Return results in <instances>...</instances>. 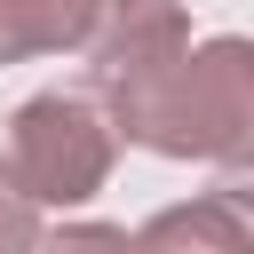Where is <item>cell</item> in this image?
Here are the masks:
<instances>
[{
  "mask_svg": "<svg viewBox=\"0 0 254 254\" xmlns=\"http://www.w3.org/2000/svg\"><path fill=\"white\" fill-rule=\"evenodd\" d=\"M48 254H143V246H135V230H119V222H64V230L48 238Z\"/></svg>",
  "mask_w": 254,
  "mask_h": 254,
  "instance_id": "obj_6",
  "label": "cell"
},
{
  "mask_svg": "<svg viewBox=\"0 0 254 254\" xmlns=\"http://www.w3.org/2000/svg\"><path fill=\"white\" fill-rule=\"evenodd\" d=\"M111 135L159 151V159H254V40L222 32L206 48H183L159 87H143L127 111H111Z\"/></svg>",
  "mask_w": 254,
  "mask_h": 254,
  "instance_id": "obj_1",
  "label": "cell"
},
{
  "mask_svg": "<svg viewBox=\"0 0 254 254\" xmlns=\"http://www.w3.org/2000/svg\"><path fill=\"white\" fill-rule=\"evenodd\" d=\"M111 159H119V135L103 119V103L79 87H48V95L16 103L8 143H0V183L24 206H79L103 190Z\"/></svg>",
  "mask_w": 254,
  "mask_h": 254,
  "instance_id": "obj_2",
  "label": "cell"
},
{
  "mask_svg": "<svg viewBox=\"0 0 254 254\" xmlns=\"http://www.w3.org/2000/svg\"><path fill=\"white\" fill-rule=\"evenodd\" d=\"M95 8L103 0H0V64L79 48L87 24H95Z\"/></svg>",
  "mask_w": 254,
  "mask_h": 254,
  "instance_id": "obj_4",
  "label": "cell"
},
{
  "mask_svg": "<svg viewBox=\"0 0 254 254\" xmlns=\"http://www.w3.org/2000/svg\"><path fill=\"white\" fill-rule=\"evenodd\" d=\"M143 254H246L238 222L214 206V198H183V206H159L143 230H135Z\"/></svg>",
  "mask_w": 254,
  "mask_h": 254,
  "instance_id": "obj_5",
  "label": "cell"
},
{
  "mask_svg": "<svg viewBox=\"0 0 254 254\" xmlns=\"http://www.w3.org/2000/svg\"><path fill=\"white\" fill-rule=\"evenodd\" d=\"M206 198L238 222V238H246V254H254V159H246V167H222V183H214Z\"/></svg>",
  "mask_w": 254,
  "mask_h": 254,
  "instance_id": "obj_7",
  "label": "cell"
},
{
  "mask_svg": "<svg viewBox=\"0 0 254 254\" xmlns=\"http://www.w3.org/2000/svg\"><path fill=\"white\" fill-rule=\"evenodd\" d=\"M32 246H40V206H24L0 183V254H32Z\"/></svg>",
  "mask_w": 254,
  "mask_h": 254,
  "instance_id": "obj_8",
  "label": "cell"
},
{
  "mask_svg": "<svg viewBox=\"0 0 254 254\" xmlns=\"http://www.w3.org/2000/svg\"><path fill=\"white\" fill-rule=\"evenodd\" d=\"M79 48H87V87L79 95H95L103 119H111L143 87L167 79V64L190 48V16H183V0H103Z\"/></svg>",
  "mask_w": 254,
  "mask_h": 254,
  "instance_id": "obj_3",
  "label": "cell"
}]
</instances>
